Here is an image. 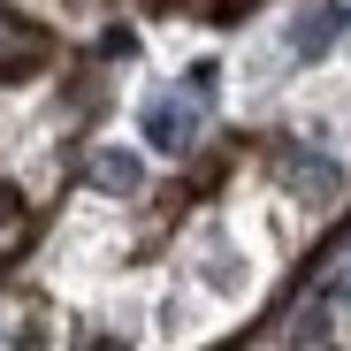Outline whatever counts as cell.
Wrapping results in <instances>:
<instances>
[{
	"label": "cell",
	"mask_w": 351,
	"mask_h": 351,
	"mask_svg": "<svg viewBox=\"0 0 351 351\" xmlns=\"http://www.w3.org/2000/svg\"><path fill=\"white\" fill-rule=\"evenodd\" d=\"M138 123H145V145H160V153H191L199 130H206V114H199V99H184V92H153Z\"/></svg>",
	"instance_id": "6da1fadb"
},
{
	"label": "cell",
	"mask_w": 351,
	"mask_h": 351,
	"mask_svg": "<svg viewBox=\"0 0 351 351\" xmlns=\"http://www.w3.org/2000/svg\"><path fill=\"white\" fill-rule=\"evenodd\" d=\"M275 176H282V191L306 199V206H336V191H343V168L328 153H306V145H282L275 153Z\"/></svg>",
	"instance_id": "7a4b0ae2"
},
{
	"label": "cell",
	"mask_w": 351,
	"mask_h": 351,
	"mask_svg": "<svg viewBox=\"0 0 351 351\" xmlns=\"http://www.w3.org/2000/svg\"><path fill=\"white\" fill-rule=\"evenodd\" d=\"M92 184L114 191V199H130V191H145V160L123 153V145H99V153H92Z\"/></svg>",
	"instance_id": "3957f363"
},
{
	"label": "cell",
	"mask_w": 351,
	"mask_h": 351,
	"mask_svg": "<svg viewBox=\"0 0 351 351\" xmlns=\"http://www.w3.org/2000/svg\"><path fill=\"white\" fill-rule=\"evenodd\" d=\"M336 31H343L336 8H306L298 23H290V53H298V62H321V53L336 46Z\"/></svg>",
	"instance_id": "277c9868"
}]
</instances>
